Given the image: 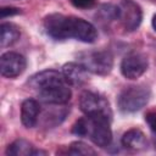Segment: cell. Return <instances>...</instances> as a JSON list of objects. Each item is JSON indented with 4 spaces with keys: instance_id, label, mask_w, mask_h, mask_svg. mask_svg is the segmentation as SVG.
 Segmentation results:
<instances>
[{
    "instance_id": "2",
    "label": "cell",
    "mask_w": 156,
    "mask_h": 156,
    "mask_svg": "<svg viewBox=\"0 0 156 156\" xmlns=\"http://www.w3.org/2000/svg\"><path fill=\"white\" fill-rule=\"evenodd\" d=\"M110 123L111 121L105 118L85 116L74 123L72 132L78 136L89 138L95 145L100 147H107L112 141Z\"/></svg>"
},
{
    "instance_id": "3",
    "label": "cell",
    "mask_w": 156,
    "mask_h": 156,
    "mask_svg": "<svg viewBox=\"0 0 156 156\" xmlns=\"http://www.w3.org/2000/svg\"><path fill=\"white\" fill-rule=\"evenodd\" d=\"M151 90L146 85H130L124 88L118 95V107L124 113L136 112L150 100Z\"/></svg>"
},
{
    "instance_id": "21",
    "label": "cell",
    "mask_w": 156,
    "mask_h": 156,
    "mask_svg": "<svg viewBox=\"0 0 156 156\" xmlns=\"http://www.w3.org/2000/svg\"><path fill=\"white\" fill-rule=\"evenodd\" d=\"M152 134H154V146H155V149H156V130L152 132Z\"/></svg>"
},
{
    "instance_id": "15",
    "label": "cell",
    "mask_w": 156,
    "mask_h": 156,
    "mask_svg": "<svg viewBox=\"0 0 156 156\" xmlns=\"http://www.w3.org/2000/svg\"><path fill=\"white\" fill-rule=\"evenodd\" d=\"M0 30H1V48H7L13 45L21 37V32L20 28L13 24V23H1L0 26Z\"/></svg>"
},
{
    "instance_id": "9",
    "label": "cell",
    "mask_w": 156,
    "mask_h": 156,
    "mask_svg": "<svg viewBox=\"0 0 156 156\" xmlns=\"http://www.w3.org/2000/svg\"><path fill=\"white\" fill-rule=\"evenodd\" d=\"M29 87L37 91H40L43 89L58 85V84H68L65 79V76L62 72L55 71V69H45L41 72H38L37 74L32 76L29 82Z\"/></svg>"
},
{
    "instance_id": "14",
    "label": "cell",
    "mask_w": 156,
    "mask_h": 156,
    "mask_svg": "<svg viewBox=\"0 0 156 156\" xmlns=\"http://www.w3.org/2000/svg\"><path fill=\"white\" fill-rule=\"evenodd\" d=\"M37 149L24 139H17L11 143L6 149V155L9 156H34Z\"/></svg>"
},
{
    "instance_id": "18",
    "label": "cell",
    "mask_w": 156,
    "mask_h": 156,
    "mask_svg": "<svg viewBox=\"0 0 156 156\" xmlns=\"http://www.w3.org/2000/svg\"><path fill=\"white\" fill-rule=\"evenodd\" d=\"M145 121H146L147 126L150 127L151 132H155L156 130V111L147 112L145 116Z\"/></svg>"
},
{
    "instance_id": "7",
    "label": "cell",
    "mask_w": 156,
    "mask_h": 156,
    "mask_svg": "<svg viewBox=\"0 0 156 156\" xmlns=\"http://www.w3.org/2000/svg\"><path fill=\"white\" fill-rule=\"evenodd\" d=\"M149 67L147 57L141 52H130L126 55L121 62V73L124 78L134 80L141 77Z\"/></svg>"
},
{
    "instance_id": "5",
    "label": "cell",
    "mask_w": 156,
    "mask_h": 156,
    "mask_svg": "<svg viewBox=\"0 0 156 156\" xmlns=\"http://www.w3.org/2000/svg\"><path fill=\"white\" fill-rule=\"evenodd\" d=\"M79 63H82L90 73L106 76L113 67V56L107 50L88 51L79 56Z\"/></svg>"
},
{
    "instance_id": "13",
    "label": "cell",
    "mask_w": 156,
    "mask_h": 156,
    "mask_svg": "<svg viewBox=\"0 0 156 156\" xmlns=\"http://www.w3.org/2000/svg\"><path fill=\"white\" fill-rule=\"evenodd\" d=\"M121 143H122L123 147H126L128 150H132V151L145 150L149 145L145 134L138 128H132V129L127 130L123 134V136L121 139Z\"/></svg>"
},
{
    "instance_id": "17",
    "label": "cell",
    "mask_w": 156,
    "mask_h": 156,
    "mask_svg": "<svg viewBox=\"0 0 156 156\" xmlns=\"http://www.w3.org/2000/svg\"><path fill=\"white\" fill-rule=\"evenodd\" d=\"M71 4L77 7V9H80V10H85V9H90L94 6L95 4V0H69Z\"/></svg>"
},
{
    "instance_id": "10",
    "label": "cell",
    "mask_w": 156,
    "mask_h": 156,
    "mask_svg": "<svg viewBox=\"0 0 156 156\" xmlns=\"http://www.w3.org/2000/svg\"><path fill=\"white\" fill-rule=\"evenodd\" d=\"M39 99L49 105H65L71 100L72 91L69 84H58L38 91Z\"/></svg>"
},
{
    "instance_id": "1",
    "label": "cell",
    "mask_w": 156,
    "mask_h": 156,
    "mask_svg": "<svg viewBox=\"0 0 156 156\" xmlns=\"http://www.w3.org/2000/svg\"><path fill=\"white\" fill-rule=\"evenodd\" d=\"M45 33L54 40L76 39L83 43H94L98 39V29L90 22L61 13H51L43 22Z\"/></svg>"
},
{
    "instance_id": "12",
    "label": "cell",
    "mask_w": 156,
    "mask_h": 156,
    "mask_svg": "<svg viewBox=\"0 0 156 156\" xmlns=\"http://www.w3.org/2000/svg\"><path fill=\"white\" fill-rule=\"evenodd\" d=\"M40 104L34 99H26L21 105V122L26 128H33L39 119Z\"/></svg>"
},
{
    "instance_id": "16",
    "label": "cell",
    "mask_w": 156,
    "mask_h": 156,
    "mask_svg": "<svg viewBox=\"0 0 156 156\" xmlns=\"http://www.w3.org/2000/svg\"><path fill=\"white\" fill-rule=\"evenodd\" d=\"M66 154H68V155H88L89 156V155H95L96 151L91 146L87 145L83 141H73L68 146Z\"/></svg>"
},
{
    "instance_id": "8",
    "label": "cell",
    "mask_w": 156,
    "mask_h": 156,
    "mask_svg": "<svg viewBox=\"0 0 156 156\" xmlns=\"http://www.w3.org/2000/svg\"><path fill=\"white\" fill-rule=\"evenodd\" d=\"M26 67H27V61L23 55L13 51H7L1 55L0 71L2 77L16 78L24 72Z\"/></svg>"
},
{
    "instance_id": "6",
    "label": "cell",
    "mask_w": 156,
    "mask_h": 156,
    "mask_svg": "<svg viewBox=\"0 0 156 156\" xmlns=\"http://www.w3.org/2000/svg\"><path fill=\"white\" fill-rule=\"evenodd\" d=\"M117 20L128 32H134L139 28L143 20L140 6L133 0H121L117 6Z\"/></svg>"
},
{
    "instance_id": "19",
    "label": "cell",
    "mask_w": 156,
    "mask_h": 156,
    "mask_svg": "<svg viewBox=\"0 0 156 156\" xmlns=\"http://www.w3.org/2000/svg\"><path fill=\"white\" fill-rule=\"evenodd\" d=\"M20 12H21L20 9H16V7H2L1 9V18H6L7 16H13Z\"/></svg>"
},
{
    "instance_id": "20",
    "label": "cell",
    "mask_w": 156,
    "mask_h": 156,
    "mask_svg": "<svg viewBox=\"0 0 156 156\" xmlns=\"http://www.w3.org/2000/svg\"><path fill=\"white\" fill-rule=\"evenodd\" d=\"M151 23H152V27H154V29L156 30V13L154 15V17H152V21H151Z\"/></svg>"
},
{
    "instance_id": "11",
    "label": "cell",
    "mask_w": 156,
    "mask_h": 156,
    "mask_svg": "<svg viewBox=\"0 0 156 156\" xmlns=\"http://www.w3.org/2000/svg\"><path fill=\"white\" fill-rule=\"evenodd\" d=\"M62 73L69 85L82 87L88 82V69L79 62H68L63 65Z\"/></svg>"
},
{
    "instance_id": "4",
    "label": "cell",
    "mask_w": 156,
    "mask_h": 156,
    "mask_svg": "<svg viewBox=\"0 0 156 156\" xmlns=\"http://www.w3.org/2000/svg\"><path fill=\"white\" fill-rule=\"evenodd\" d=\"M80 111L89 117H99L112 121V110L110 102L100 94L94 91H84L79 96Z\"/></svg>"
}]
</instances>
